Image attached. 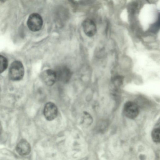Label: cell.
Segmentation results:
<instances>
[{
    "instance_id": "obj_1",
    "label": "cell",
    "mask_w": 160,
    "mask_h": 160,
    "mask_svg": "<svg viewBox=\"0 0 160 160\" xmlns=\"http://www.w3.org/2000/svg\"><path fill=\"white\" fill-rule=\"evenodd\" d=\"M24 70L22 63L15 61L11 64L9 68L8 75L10 79L13 81H18L22 79L24 76Z\"/></svg>"
},
{
    "instance_id": "obj_2",
    "label": "cell",
    "mask_w": 160,
    "mask_h": 160,
    "mask_svg": "<svg viewBox=\"0 0 160 160\" xmlns=\"http://www.w3.org/2000/svg\"><path fill=\"white\" fill-rule=\"evenodd\" d=\"M43 24L42 17L39 14L33 13L31 14L28 18L27 24L29 29L32 32L40 30Z\"/></svg>"
},
{
    "instance_id": "obj_3",
    "label": "cell",
    "mask_w": 160,
    "mask_h": 160,
    "mask_svg": "<svg viewBox=\"0 0 160 160\" xmlns=\"http://www.w3.org/2000/svg\"><path fill=\"white\" fill-rule=\"evenodd\" d=\"M123 111L126 117L130 119H133L138 115L139 109L136 103L132 101H128L124 105Z\"/></svg>"
},
{
    "instance_id": "obj_4",
    "label": "cell",
    "mask_w": 160,
    "mask_h": 160,
    "mask_svg": "<svg viewBox=\"0 0 160 160\" xmlns=\"http://www.w3.org/2000/svg\"><path fill=\"white\" fill-rule=\"evenodd\" d=\"M42 82L48 86L52 85L55 82L57 78L55 71L48 69L42 71L40 75Z\"/></svg>"
},
{
    "instance_id": "obj_5",
    "label": "cell",
    "mask_w": 160,
    "mask_h": 160,
    "mask_svg": "<svg viewBox=\"0 0 160 160\" xmlns=\"http://www.w3.org/2000/svg\"><path fill=\"white\" fill-rule=\"evenodd\" d=\"M58 108L55 104L52 102H48L45 105L43 114L46 119L50 121L54 119L58 114Z\"/></svg>"
},
{
    "instance_id": "obj_6",
    "label": "cell",
    "mask_w": 160,
    "mask_h": 160,
    "mask_svg": "<svg viewBox=\"0 0 160 160\" xmlns=\"http://www.w3.org/2000/svg\"><path fill=\"white\" fill-rule=\"evenodd\" d=\"M57 79L65 83L68 82L71 77V72L70 69L66 66L58 68L55 71Z\"/></svg>"
},
{
    "instance_id": "obj_7",
    "label": "cell",
    "mask_w": 160,
    "mask_h": 160,
    "mask_svg": "<svg viewBox=\"0 0 160 160\" xmlns=\"http://www.w3.org/2000/svg\"><path fill=\"white\" fill-rule=\"evenodd\" d=\"M82 26L85 34L88 37L94 36L97 32V27L94 22L89 18L84 20L82 23Z\"/></svg>"
},
{
    "instance_id": "obj_8",
    "label": "cell",
    "mask_w": 160,
    "mask_h": 160,
    "mask_svg": "<svg viewBox=\"0 0 160 160\" xmlns=\"http://www.w3.org/2000/svg\"><path fill=\"white\" fill-rule=\"evenodd\" d=\"M16 149L19 155L25 156L30 153L31 148L29 143L26 140L22 139L17 145Z\"/></svg>"
},
{
    "instance_id": "obj_9",
    "label": "cell",
    "mask_w": 160,
    "mask_h": 160,
    "mask_svg": "<svg viewBox=\"0 0 160 160\" xmlns=\"http://www.w3.org/2000/svg\"><path fill=\"white\" fill-rule=\"evenodd\" d=\"M92 118L91 115L88 112H84L82 116L81 123L85 127H88L92 122Z\"/></svg>"
},
{
    "instance_id": "obj_10",
    "label": "cell",
    "mask_w": 160,
    "mask_h": 160,
    "mask_svg": "<svg viewBox=\"0 0 160 160\" xmlns=\"http://www.w3.org/2000/svg\"><path fill=\"white\" fill-rule=\"evenodd\" d=\"M160 133L159 127H156L152 130L151 133V137L153 142L156 143L160 142Z\"/></svg>"
},
{
    "instance_id": "obj_11",
    "label": "cell",
    "mask_w": 160,
    "mask_h": 160,
    "mask_svg": "<svg viewBox=\"0 0 160 160\" xmlns=\"http://www.w3.org/2000/svg\"><path fill=\"white\" fill-rule=\"evenodd\" d=\"M140 4L138 1H135L131 3L129 6L128 10L129 12L134 14L139 9Z\"/></svg>"
},
{
    "instance_id": "obj_12",
    "label": "cell",
    "mask_w": 160,
    "mask_h": 160,
    "mask_svg": "<svg viewBox=\"0 0 160 160\" xmlns=\"http://www.w3.org/2000/svg\"><path fill=\"white\" fill-rule=\"evenodd\" d=\"M8 66V62L6 58L0 55V73L4 72L7 68Z\"/></svg>"
},
{
    "instance_id": "obj_13",
    "label": "cell",
    "mask_w": 160,
    "mask_h": 160,
    "mask_svg": "<svg viewBox=\"0 0 160 160\" xmlns=\"http://www.w3.org/2000/svg\"><path fill=\"white\" fill-rule=\"evenodd\" d=\"M160 17L158 18L156 21L151 26V30L153 32H155L160 27Z\"/></svg>"
},
{
    "instance_id": "obj_14",
    "label": "cell",
    "mask_w": 160,
    "mask_h": 160,
    "mask_svg": "<svg viewBox=\"0 0 160 160\" xmlns=\"http://www.w3.org/2000/svg\"><path fill=\"white\" fill-rule=\"evenodd\" d=\"M148 2V3H155V2H157V0H146Z\"/></svg>"
},
{
    "instance_id": "obj_15",
    "label": "cell",
    "mask_w": 160,
    "mask_h": 160,
    "mask_svg": "<svg viewBox=\"0 0 160 160\" xmlns=\"http://www.w3.org/2000/svg\"><path fill=\"white\" fill-rule=\"evenodd\" d=\"M2 128L1 123L0 122V135L2 131Z\"/></svg>"
},
{
    "instance_id": "obj_16",
    "label": "cell",
    "mask_w": 160,
    "mask_h": 160,
    "mask_svg": "<svg viewBox=\"0 0 160 160\" xmlns=\"http://www.w3.org/2000/svg\"><path fill=\"white\" fill-rule=\"evenodd\" d=\"M7 0H0V2L3 3L6 2Z\"/></svg>"
}]
</instances>
